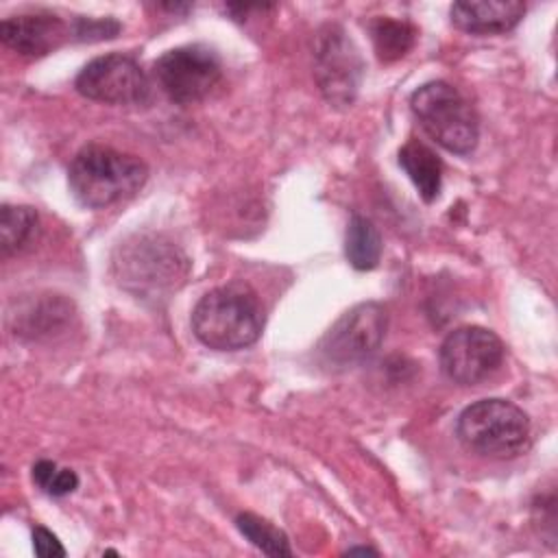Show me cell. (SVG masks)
I'll use <instances>...</instances> for the list:
<instances>
[{
  "label": "cell",
  "instance_id": "6da1fadb",
  "mask_svg": "<svg viewBox=\"0 0 558 558\" xmlns=\"http://www.w3.org/2000/svg\"><path fill=\"white\" fill-rule=\"evenodd\" d=\"M192 329L214 351H238L262 336L264 307L246 283L218 286L194 305Z\"/></svg>",
  "mask_w": 558,
  "mask_h": 558
},
{
  "label": "cell",
  "instance_id": "7a4b0ae2",
  "mask_svg": "<svg viewBox=\"0 0 558 558\" xmlns=\"http://www.w3.org/2000/svg\"><path fill=\"white\" fill-rule=\"evenodd\" d=\"M146 179L148 168L140 157L100 144L81 148L68 170L72 196L89 209H102L131 198Z\"/></svg>",
  "mask_w": 558,
  "mask_h": 558
},
{
  "label": "cell",
  "instance_id": "3957f363",
  "mask_svg": "<svg viewBox=\"0 0 558 558\" xmlns=\"http://www.w3.org/2000/svg\"><path fill=\"white\" fill-rule=\"evenodd\" d=\"M460 442L484 458L508 460L530 442L527 414L506 399H482L462 410L456 423Z\"/></svg>",
  "mask_w": 558,
  "mask_h": 558
},
{
  "label": "cell",
  "instance_id": "277c9868",
  "mask_svg": "<svg viewBox=\"0 0 558 558\" xmlns=\"http://www.w3.org/2000/svg\"><path fill=\"white\" fill-rule=\"evenodd\" d=\"M410 107L425 133L445 150L469 155L477 146V116L453 85L445 81L425 83L410 96Z\"/></svg>",
  "mask_w": 558,
  "mask_h": 558
},
{
  "label": "cell",
  "instance_id": "5b68a950",
  "mask_svg": "<svg viewBox=\"0 0 558 558\" xmlns=\"http://www.w3.org/2000/svg\"><path fill=\"white\" fill-rule=\"evenodd\" d=\"M153 76L172 102L194 105L207 98L220 83L222 63L218 54L203 44L179 46L155 61Z\"/></svg>",
  "mask_w": 558,
  "mask_h": 558
},
{
  "label": "cell",
  "instance_id": "8992f818",
  "mask_svg": "<svg viewBox=\"0 0 558 558\" xmlns=\"http://www.w3.org/2000/svg\"><path fill=\"white\" fill-rule=\"evenodd\" d=\"M388 327L384 305L375 301L347 310L323 336L318 351L325 364L351 366L368 360L381 344Z\"/></svg>",
  "mask_w": 558,
  "mask_h": 558
},
{
  "label": "cell",
  "instance_id": "52a82bcc",
  "mask_svg": "<svg viewBox=\"0 0 558 558\" xmlns=\"http://www.w3.org/2000/svg\"><path fill=\"white\" fill-rule=\"evenodd\" d=\"M74 87L81 96L105 105H144L150 98V81L142 65L120 52L92 59L78 72Z\"/></svg>",
  "mask_w": 558,
  "mask_h": 558
},
{
  "label": "cell",
  "instance_id": "ba28073f",
  "mask_svg": "<svg viewBox=\"0 0 558 558\" xmlns=\"http://www.w3.org/2000/svg\"><path fill=\"white\" fill-rule=\"evenodd\" d=\"M442 373L460 384L475 386L488 379L504 362V344L490 329L469 325L453 329L440 344Z\"/></svg>",
  "mask_w": 558,
  "mask_h": 558
},
{
  "label": "cell",
  "instance_id": "9c48e42d",
  "mask_svg": "<svg viewBox=\"0 0 558 558\" xmlns=\"http://www.w3.org/2000/svg\"><path fill=\"white\" fill-rule=\"evenodd\" d=\"M314 74L323 96L331 105L347 107L355 100L362 78V59L340 26H325L316 35Z\"/></svg>",
  "mask_w": 558,
  "mask_h": 558
},
{
  "label": "cell",
  "instance_id": "30bf717a",
  "mask_svg": "<svg viewBox=\"0 0 558 558\" xmlns=\"http://www.w3.org/2000/svg\"><path fill=\"white\" fill-rule=\"evenodd\" d=\"M0 37L17 54L44 57L74 37V26L54 13H22L2 20Z\"/></svg>",
  "mask_w": 558,
  "mask_h": 558
},
{
  "label": "cell",
  "instance_id": "8fae6325",
  "mask_svg": "<svg viewBox=\"0 0 558 558\" xmlns=\"http://www.w3.org/2000/svg\"><path fill=\"white\" fill-rule=\"evenodd\" d=\"M525 13L519 0H482V2H453L449 9L451 22L473 35H497L514 28Z\"/></svg>",
  "mask_w": 558,
  "mask_h": 558
},
{
  "label": "cell",
  "instance_id": "7c38bea8",
  "mask_svg": "<svg viewBox=\"0 0 558 558\" xmlns=\"http://www.w3.org/2000/svg\"><path fill=\"white\" fill-rule=\"evenodd\" d=\"M399 166L405 170L425 203H432L440 192L442 166L438 155L418 140H410L399 150Z\"/></svg>",
  "mask_w": 558,
  "mask_h": 558
},
{
  "label": "cell",
  "instance_id": "4fadbf2b",
  "mask_svg": "<svg viewBox=\"0 0 558 558\" xmlns=\"http://www.w3.org/2000/svg\"><path fill=\"white\" fill-rule=\"evenodd\" d=\"M344 255L357 270H371L381 257V235L377 227L364 216H351L344 235Z\"/></svg>",
  "mask_w": 558,
  "mask_h": 558
},
{
  "label": "cell",
  "instance_id": "5bb4252c",
  "mask_svg": "<svg viewBox=\"0 0 558 558\" xmlns=\"http://www.w3.org/2000/svg\"><path fill=\"white\" fill-rule=\"evenodd\" d=\"M37 211L28 205H2L0 211V246L2 255L22 251L37 231Z\"/></svg>",
  "mask_w": 558,
  "mask_h": 558
},
{
  "label": "cell",
  "instance_id": "9a60e30c",
  "mask_svg": "<svg viewBox=\"0 0 558 558\" xmlns=\"http://www.w3.org/2000/svg\"><path fill=\"white\" fill-rule=\"evenodd\" d=\"M371 35L377 57L381 61H397L412 48L416 33L405 20L377 17L371 24Z\"/></svg>",
  "mask_w": 558,
  "mask_h": 558
},
{
  "label": "cell",
  "instance_id": "2e32d148",
  "mask_svg": "<svg viewBox=\"0 0 558 558\" xmlns=\"http://www.w3.org/2000/svg\"><path fill=\"white\" fill-rule=\"evenodd\" d=\"M235 525L242 532V536L248 538L264 554H268V556H290L292 554L288 536L281 530H277L270 521H266L253 512H242L235 517Z\"/></svg>",
  "mask_w": 558,
  "mask_h": 558
},
{
  "label": "cell",
  "instance_id": "e0dca14e",
  "mask_svg": "<svg viewBox=\"0 0 558 558\" xmlns=\"http://www.w3.org/2000/svg\"><path fill=\"white\" fill-rule=\"evenodd\" d=\"M33 482L52 497H63L78 486V475L70 469H59L52 460H39L33 466Z\"/></svg>",
  "mask_w": 558,
  "mask_h": 558
},
{
  "label": "cell",
  "instance_id": "ac0fdd59",
  "mask_svg": "<svg viewBox=\"0 0 558 558\" xmlns=\"http://www.w3.org/2000/svg\"><path fill=\"white\" fill-rule=\"evenodd\" d=\"M33 549L41 558H54V556L61 558V556H65V549L59 543V538L50 530H46L41 525H37L33 530Z\"/></svg>",
  "mask_w": 558,
  "mask_h": 558
},
{
  "label": "cell",
  "instance_id": "d6986e66",
  "mask_svg": "<svg viewBox=\"0 0 558 558\" xmlns=\"http://www.w3.org/2000/svg\"><path fill=\"white\" fill-rule=\"evenodd\" d=\"M347 554H377V551L371 547H351V549H347Z\"/></svg>",
  "mask_w": 558,
  "mask_h": 558
}]
</instances>
